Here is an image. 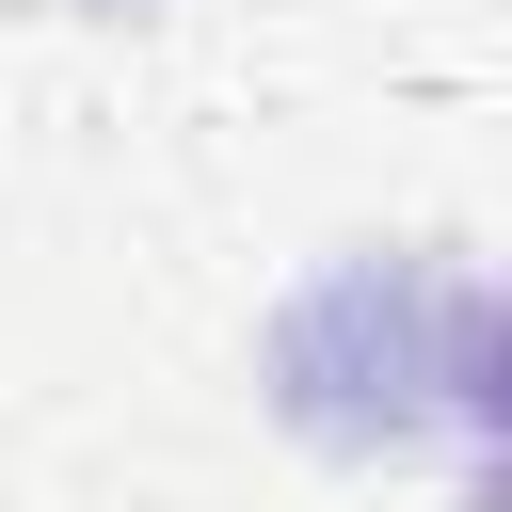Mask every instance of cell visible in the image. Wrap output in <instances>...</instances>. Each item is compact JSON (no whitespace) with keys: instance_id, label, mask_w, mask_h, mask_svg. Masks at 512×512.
<instances>
[{"instance_id":"obj_1","label":"cell","mask_w":512,"mask_h":512,"mask_svg":"<svg viewBox=\"0 0 512 512\" xmlns=\"http://www.w3.org/2000/svg\"><path fill=\"white\" fill-rule=\"evenodd\" d=\"M464 304L480 288H448L416 240H352L336 272H304L272 304V352H256L272 368V416L320 432L336 464L448 432V400H464Z\"/></svg>"},{"instance_id":"obj_2","label":"cell","mask_w":512,"mask_h":512,"mask_svg":"<svg viewBox=\"0 0 512 512\" xmlns=\"http://www.w3.org/2000/svg\"><path fill=\"white\" fill-rule=\"evenodd\" d=\"M448 432H464V512H512V288L464 304V400H448Z\"/></svg>"}]
</instances>
